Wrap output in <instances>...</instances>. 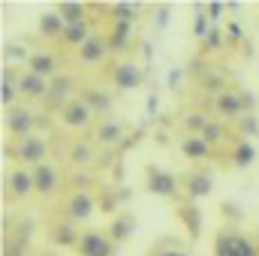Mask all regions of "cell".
<instances>
[{"mask_svg":"<svg viewBox=\"0 0 259 256\" xmlns=\"http://www.w3.org/2000/svg\"><path fill=\"white\" fill-rule=\"evenodd\" d=\"M214 256H256V247L238 232H223L214 241Z\"/></svg>","mask_w":259,"mask_h":256,"instance_id":"6da1fadb","label":"cell"},{"mask_svg":"<svg viewBox=\"0 0 259 256\" xmlns=\"http://www.w3.org/2000/svg\"><path fill=\"white\" fill-rule=\"evenodd\" d=\"M78 253L81 256H115V241L103 232H84L78 235Z\"/></svg>","mask_w":259,"mask_h":256,"instance_id":"7a4b0ae2","label":"cell"},{"mask_svg":"<svg viewBox=\"0 0 259 256\" xmlns=\"http://www.w3.org/2000/svg\"><path fill=\"white\" fill-rule=\"evenodd\" d=\"M91 115H94V109H91L84 100H69L64 106V112H61V121L72 130H81V127L91 124Z\"/></svg>","mask_w":259,"mask_h":256,"instance_id":"3957f363","label":"cell"},{"mask_svg":"<svg viewBox=\"0 0 259 256\" xmlns=\"http://www.w3.org/2000/svg\"><path fill=\"white\" fill-rule=\"evenodd\" d=\"M115 88L118 91H136L139 84H142V78H145V72L139 69V64H133V61H127V64H118L115 66Z\"/></svg>","mask_w":259,"mask_h":256,"instance_id":"277c9868","label":"cell"},{"mask_svg":"<svg viewBox=\"0 0 259 256\" xmlns=\"http://www.w3.org/2000/svg\"><path fill=\"white\" fill-rule=\"evenodd\" d=\"M46 151H49V148H46V139H42V136H33V133L24 136L21 145H18V157H21L24 163H33V166H39V163L46 160Z\"/></svg>","mask_w":259,"mask_h":256,"instance_id":"5b68a950","label":"cell"},{"mask_svg":"<svg viewBox=\"0 0 259 256\" xmlns=\"http://www.w3.org/2000/svg\"><path fill=\"white\" fill-rule=\"evenodd\" d=\"M6 127L12 136H30V127H33V112L24 109V106H12L9 115H6Z\"/></svg>","mask_w":259,"mask_h":256,"instance_id":"8992f818","label":"cell"},{"mask_svg":"<svg viewBox=\"0 0 259 256\" xmlns=\"http://www.w3.org/2000/svg\"><path fill=\"white\" fill-rule=\"evenodd\" d=\"M33 190L39 193V196H52V193L58 190V169L49 166V163H39L33 169Z\"/></svg>","mask_w":259,"mask_h":256,"instance_id":"52a82bcc","label":"cell"},{"mask_svg":"<svg viewBox=\"0 0 259 256\" xmlns=\"http://www.w3.org/2000/svg\"><path fill=\"white\" fill-rule=\"evenodd\" d=\"M148 190L154 193V196H163V199H169V196H175V193H178V181H175L169 172L151 169V172H148Z\"/></svg>","mask_w":259,"mask_h":256,"instance_id":"ba28073f","label":"cell"},{"mask_svg":"<svg viewBox=\"0 0 259 256\" xmlns=\"http://www.w3.org/2000/svg\"><path fill=\"white\" fill-rule=\"evenodd\" d=\"M244 106H247V97H241V94L226 91V94L217 97V112L223 118H241L244 115Z\"/></svg>","mask_w":259,"mask_h":256,"instance_id":"9c48e42d","label":"cell"},{"mask_svg":"<svg viewBox=\"0 0 259 256\" xmlns=\"http://www.w3.org/2000/svg\"><path fill=\"white\" fill-rule=\"evenodd\" d=\"M18 91H21L24 97H30V100H46L49 84H46L42 75H36V72H24V75L18 78Z\"/></svg>","mask_w":259,"mask_h":256,"instance_id":"30bf717a","label":"cell"},{"mask_svg":"<svg viewBox=\"0 0 259 256\" xmlns=\"http://www.w3.org/2000/svg\"><path fill=\"white\" fill-rule=\"evenodd\" d=\"M106 52H109V42L103 39V36H88V42L78 49V55H81V61L84 64H100L103 58H106Z\"/></svg>","mask_w":259,"mask_h":256,"instance_id":"8fae6325","label":"cell"},{"mask_svg":"<svg viewBox=\"0 0 259 256\" xmlns=\"http://www.w3.org/2000/svg\"><path fill=\"white\" fill-rule=\"evenodd\" d=\"M69 84H72V81H69L66 75H64V78H55V81L49 84V94H46V103H49L52 109H58V112H64V106L69 103V100H66V97H69Z\"/></svg>","mask_w":259,"mask_h":256,"instance_id":"7c38bea8","label":"cell"},{"mask_svg":"<svg viewBox=\"0 0 259 256\" xmlns=\"http://www.w3.org/2000/svg\"><path fill=\"white\" fill-rule=\"evenodd\" d=\"M94 214V196L91 193H75L72 199H69V217L72 220H88Z\"/></svg>","mask_w":259,"mask_h":256,"instance_id":"4fadbf2b","label":"cell"},{"mask_svg":"<svg viewBox=\"0 0 259 256\" xmlns=\"http://www.w3.org/2000/svg\"><path fill=\"white\" fill-rule=\"evenodd\" d=\"M9 190L15 199H21V196H27V193L33 190V172H24V169H15L12 175H9Z\"/></svg>","mask_w":259,"mask_h":256,"instance_id":"5bb4252c","label":"cell"},{"mask_svg":"<svg viewBox=\"0 0 259 256\" xmlns=\"http://www.w3.org/2000/svg\"><path fill=\"white\" fill-rule=\"evenodd\" d=\"M181 151H184V157H190V160H205V157L211 154V145H208L202 136H187V139L181 142Z\"/></svg>","mask_w":259,"mask_h":256,"instance_id":"9a60e30c","label":"cell"},{"mask_svg":"<svg viewBox=\"0 0 259 256\" xmlns=\"http://www.w3.org/2000/svg\"><path fill=\"white\" fill-rule=\"evenodd\" d=\"M64 30H66V24L58 12H46V15L39 18V33H42V36L55 39V36H64Z\"/></svg>","mask_w":259,"mask_h":256,"instance_id":"2e32d148","label":"cell"},{"mask_svg":"<svg viewBox=\"0 0 259 256\" xmlns=\"http://www.w3.org/2000/svg\"><path fill=\"white\" fill-rule=\"evenodd\" d=\"M109 232H112V241H127L130 235L136 232V220H133V214H121V217H115L112 226H109Z\"/></svg>","mask_w":259,"mask_h":256,"instance_id":"e0dca14e","label":"cell"},{"mask_svg":"<svg viewBox=\"0 0 259 256\" xmlns=\"http://www.w3.org/2000/svg\"><path fill=\"white\" fill-rule=\"evenodd\" d=\"M58 15L64 18V24H81L84 21V6L75 3V0H64L58 6Z\"/></svg>","mask_w":259,"mask_h":256,"instance_id":"ac0fdd59","label":"cell"},{"mask_svg":"<svg viewBox=\"0 0 259 256\" xmlns=\"http://www.w3.org/2000/svg\"><path fill=\"white\" fill-rule=\"evenodd\" d=\"M211 175H205V172H196V175H190L187 178V193L193 196V199H199V196H208L211 193Z\"/></svg>","mask_w":259,"mask_h":256,"instance_id":"d6986e66","label":"cell"},{"mask_svg":"<svg viewBox=\"0 0 259 256\" xmlns=\"http://www.w3.org/2000/svg\"><path fill=\"white\" fill-rule=\"evenodd\" d=\"M27 64H30V72H36V75H42V78L55 72V58H52V55H30Z\"/></svg>","mask_w":259,"mask_h":256,"instance_id":"ffe728a7","label":"cell"},{"mask_svg":"<svg viewBox=\"0 0 259 256\" xmlns=\"http://www.w3.org/2000/svg\"><path fill=\"white\" fill-rule=\"evenodd\" d=\"M88 36H91V33H88V24H84V21H81V24H66V30H64V39L69 46H78V49L88 42Z\"/></svg>","mask_w":259,"mask_h":256,"instance_id":"44dd1931","label":"cell"},{"mask_svg":"<svg viewBox=\"0 0 259 256\" xmlns=\"http://www.w3.org/2000/svg\"><path fill=\"white\" fill-rule=\"evenodd\" d=\"M232 160H235V166H238V169H247V166H250V163L256 160V148H253L250 142H241V145L235 148Z\"/></svg>","mask_w":259,"mask_h":256,"instance_id":"7402d4cb","label":"cell"},{"mask_svg":"<svg viewBox=\"0 0 259 256\" xmlns=\"http://www.w3.org/2000/svg\"><path fill=\"white\" fill-rule=\"evenodd\" d=\"M112 15L118 18V24H133L139 15V6L136 3H112Z\"/></svg>","mask_w":259,"mask_h":256,"instance_id":"603a6c76","label":"cell"},{"mask_svg":"<svg viewBox=\"0 0 259 256\" xmlns=\"http://www.w3.org/2000/svg\"><path fill=\"white\" fill-rule=\"evenodd\" d=\"M12 100H15V81H12L9 69H3V75H0V103L6 109H12Z\"/></svg>","mask_w":259,"mask_h":256,"instance_id":"cb8c5ba5","label":"cell"},{"mask_svg":"<svg viewBox=\"0 0 259 256\" xmlns=\"http://www.w3.org/2000/svg\"><path fill=\"white\" fill-rule=\"evenodd\" d=\"M127 39H130V24H118L115 33L109 36V52H124L127 49Z\"/></svg>","mask_w":259,"mask_h":256,"instance_id":"d4e9b609","label":"cell"},{"mask_svg":"<svg viewBox=\"0 0 259 256\" xmlns=\"http://www.w3.org/2000/svg\"><path fill=\"white\" fill-rule=\"evenodd\" d=\"M97 139H100L103 145H115V142H121V124H115V121L103 124V127L97 130Z\"/></svg>","mask_w":259,"mask_h":256,"instance_id":"484cf974","label":"cell"},{"mask_svg":"<svg viewBox=\"0 0 259 256\" xmlns=\"http://www.w3.org/2000/svg\"><path fill=\"white\" fill-rule=\"evenodd\" d=\"M52 238H55L58 244H78V238H75V232H72V226H58Z\"/></svg>","mask_w":259,"mask_h":256,"instance_id":"4316f807","label":"cell"},{"mask_svg":"<svg viewBox=\"0 0 259 256\" xmlns=\"http://www.w3.org/2000/svg\"><path fill=\"white\" fill-rule=\"evenodd\" d=\"M69 160H72V163H88V160H91V148H88L84 142H75V145H72Z\"/></svg>","mask_w":259,"mask_h":256,"instance_id":"83f0119b","label":"cell"},{"mask_svg":"<svg viewBox=\"0 0 259 256\" xmlns=\"http://www.w3.org/2000/svg\"><path fill=\"white\" fill-rule=\"evenodd\" d=\"M202 139H205L208 145H214V142H220V139H223V130L217 127V124H211V121H208V127L202 130Z\"/></svg>","mask_w":259,"mask_h":256,"instance_id":"f1b7e54d","label":"cell"},{"mask_svg":"<svg viewBox=\"0 0 259 256\" xmlns=\"http://www.w3.org/2000/svg\"><path fill=\"white\" fill-rule=\"evenodd\" d=\"M184 124H187V130H196V133L202 136V130L208 127V118H205V115H187Z\"/></svg>","mask_w":259,"mask_h":256,"instance_id":"f546056e","label":"cell"},{"mask_svg":"<svg viewBox=\"0 0 259 256\" xmlns=\"http://www.w3.org/2000/svg\"><path fill=\"white\" fill-rule=\"evenodd\" d=\"M193 33H196V36H208V33H211V21H208L205 15H196V21H193Z\"/></svg>","mask_w":259,"mask_h":256,"instance_id":"4dcf8cb0","label":"cell"},{"mask_svg":"<svg viewBox=\"0 0 259 256\" xmlns=\"http://www.w3.org/2000/svg\"><path fill=\"white\" fill-rule=\"evenodd\" d=\"M84 103H88L91 109H109V100H106L103 94H88V97H84Z\"/></svg>","mask_w":259,"mask_h":256,"instance_id":"1f68e13d","label":"cell"},{"mask_svg":"<svg viewBox=\"0 0 259 256\" xmlns=\"http://www.w3.org/2000/svg\"><path fill=\"white\" fill-rule=\"evenodd\" d=\"M241 130H244V133H253V136H256V133H259V124H256V118H250V115H244V118H241Z\"/></svg>","mask_w":259,"mask_h":256,"instance_id":"d6a6232c","label":"cell"},{"mask_svg":"<svg viewBox=\"0 0 259 256\" xmlns=\"http://www.w3.org/2000/svg\"><path fill=\"white\" fill-rule=\"evenodd\" d=\"M3 55H6V58H12V61H21V58H24V49H21V46H6V49H3Z\"/></svg>","mask_w":259,"mask_h":256,"instance_id":"836d02e7","label":"cell"},{"mask_svg":"<svg viewBox=\"0 0 259 256\" xmlns=\"http://www.w3.org/2000/svg\"><path fill=\"white\" fill-rule=\"evenodd\" d=\"M226 6L223 3H208V21H217L220 18V12H223Z\"/></svg>","mask_w":259,"mask_h":256,"instance_id":"e575fe53","label":"cell"},{"mask_svg":"<svg viewBox=\"0 0 259 256\" xmlns=\"http://www.w3.org/2000/svg\"><path fill=\"white\" fill-rule=\"evenodd\" d=\"M166 24H169V9H166V6H160V9H157V27L163 30Z\"/></svg>","mask_w":259,"mask_h":256,"instance_id":"d590c367","label":"cell"},{"mask_svg":"<svg viewBox=\"0 0 259 256\" xmlns=\"http://www.w3.org/2000/svg\"><path fill=\"white\" fill-rule=\"evenodd\" d=\"M181 214L187 217V223H190V232H196V229H199V223H196V211H193V208H181Z\"/></svg>","mask_w":259,"mask_h":256,"instance_id":"8d00e7d4","label":"cell"},{"mask_svg":"<svg viewBox=\"0 0 259 256\" xmlns=\"http://www.w3.org/2000/svg\"><path fill=\"white\" fill-rule=\"evenodd\" d=\"M205 39H208V49H217V46H220V33H217L214 27H211V33H208Z\"/></svg>","mask_w":259,"mask_h":256,"instance_id":"74e56055","label":"cell"},{"mask_svg":"<svg viewBox=\"0 0 259 256\" xmlns=\"http://www.w3.org/2000/svg\"><path fill=\"white\" fill-rule=\"evenodd\" d=\"M148 115H157V97H148Z\"/></svg>","mask_w":259,"mask_h":256,"instance_id":"f35d334b","label":"cell"},{"mask_svg":"<svg viewBox=\"0 0 259 256\" xmlns=\"http://www.w3.org/2000/svg\"><path fill=\"white\" fill-rule=\"evenodd\" d=\"M157 256H190L187 250H163V253H157Z\"/></svg>","mask_w":259,"mask_h":256,"instance_id":"ab89813d","label":"cell"}]
</instances>
